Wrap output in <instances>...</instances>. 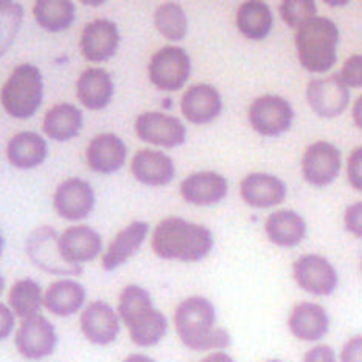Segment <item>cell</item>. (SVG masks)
Segmentation results:
<instances>
[{
  "instance_id": "obj_1",
  "label": "cell",
  "mask_w": 362,
  "mask_h": 362,
  "mask_svg": "<svg viewBox=\"0 0 362 362\" xmlns=\"http://www.w3.org/2000/svg\"><path fill=\"white\" fill-rule=\"evenodd\" d=\"M176 333L188 350L223 351L230 345V334L216 327V310L209 298L187 297L175 311Z\"/></svg>"
},
{
  "instance_id": "obj_2",
  "label": "cell",
  "mask_w": 362,
  "mask_h": 362,
  "mask_svg": "<svg viewBox=\"0 0 362 362\" xmlns=\"http://www.w3.org/2000/svg\"><path fill=\"white\" fill-rule=\"evenodd\" d=\"M214 244V233L207 227L175 216L162 219L151 240L157 257L182 263L201 262L210 254Z\"/></svg>"
},
{
  "instance_id": "obj_3",
  "label": "cell",
  "mask_w": 362,
  "mask_h": 362,
  "mask_svg": "<svg viewBox=\"0 0 362 362\" xmlns=\"http://www.w3.org/2000/svg\"><path fill=\"white\" fill-rule=\"evenodd\" d=\"M337 44L339 28L327 18H313L297 28V57L308 72H328L336 64Z\"/></svg>"
},
{
  "instance_id": "obj_4",
  "label": "cell",
  "mask_w": 362,
  "mask_h": 362,
  "mask_svg": "<svg viewBox=\"0 0 362 362\" xmlns=\"http://www.w3.org/2000/svg\"><path fill=\"white\" fill-rule=\"evenodd\" d=\"M42 75L33 64H21L13 70L0 93V103L14 119H30L42 103Z\"/></svg>"
},
{
  "instance_id": "obj_5",
  "label": "cell",
  "mask_w": 362,
  "mask_h": 362,
  "mask_svg": "<svg viewBox=\"0 0 362 362\" xmlns=\"http://www.w3.org/2000/svg\"><path fill=\"white\" fill-rule=\"evenodd\" d=\"M59 235L49 226H42L30 233L25 243L28 258L39 269L62 277H75L83 272V267L69 264L59 252Z\"/></svg>"
},
{
  "instance_id": "obj_6",
  "label": "cell",
  "mask_w": 362,
  "mask_h": 362,
  "mask_svg": "<svg viewBox=\"0 0 362 362\" xmlns=\"http://www.w3.org/2000/svg\"><path fill=\"white\" fill-rule=\"evenodd\" d=\"M192 74V61L180 47H163L149 61L148 76L157 89L175 92L187 83Z\"/></svg>"
},
{
  "instance_id": "obj_7",
  "label": "cell",
  "mask_w": 362,
  "mask_h": 362,
  "mask_svg": "<svg viewBox=\"0 0 362 362\" xmlns=\"http://www.w3.org/2000/svg\"><path fill=\"white\" fill-rule=\"evenodd\" d=\"M14 345L27 361H42L52 356L58 347V333L52 322L41 316L22 320L16 329Z\"/></svg>"
},
{
  "instance_id": "obj_8",
  "label": "cell",
  "mask_w": 362,
  "mask_h": 362,
  "mask_svg": "<svg viewBox=\"0 0 362 362\" xmlns=\"http://www.w3.org/2000/svg\"><path fill=\"white\" fill-rule=\"evenodd\" d=\"M293 275L297 285L313 296H332L339 286L336 267L325 257L306 254L293 264Z\"/></svg>"
},
{
  "instance_id": "obj_9",
  "label": "cell",
  "mask_w": 362,
  "mask_h": 362,
  "mask_svg": "<svg viewBox=\"0 0 362 362\" xmlns=\"http://www.w3.org/2000/svg\"><path fill=\"white\" fill-rule=\"evenodd\" d=\"M294 120V111L289 101L277 95L258 97L249 107V123L258 134L275 137L286 132Z\"/></svg>"
},
{
  "instance_id": "obj_10",
  "label": "cell",
  "mask_w": 362,
  "mask_h": 362,
  "mask_svg": "<svg viewBox=\"0 0 362 362\" xmlns=\"http://www.w3.org/2000/svg\"><path fill=\"white\" fill-rule=\"evenodd\" d=\"M120 316L114 306L103 300H93L81 311L80 328L90 344L106 347L120 334Z\"/></svg>"
},
{
  "instance_id": "obj_11",
  "label": "cell",
  "mask_w": 362,
  "mask_h": 362,
  "mask_svg": "<svg viewBox=\"0 0 362 362\" xmlns=\"http://www.w3.org/2000/svg\"><path fill=\"white\" fill-rule=\"evenodd\" d=\"M341 151L328 141L310 145L302 157V173L308 184L327 187L341 171Z\"/></svg>"
},
{
  "instance_id": "obj_12",
  "label": "cell",
  "mask_w": 362,
  "mask_h": 362,
  "mask_svg": "<svg viewBox=\"0 0 362 362\" xmlns=\"http://www.w3.org/2000/svg\"><path fill=\"white\" fill-rule=\"evenodd\" d=\"M136 132L146 144L175 148L182 145L187 139V128L176 117L162 112L140 114L136 120Z\"/></svg>"
},
{
  "instance_id": "obj_13",
  "label": "cell",
  "mask_w": 362,
  "mask_h": 362,
  "mask_svg": "<svg viewBox=\"0 0 362 362\" xmlns=\"http://www.w3.org/2000/svg\"><path fill=\"white\" fill-rule=\"evenodd\" d=\"M95 204V194L89 182L72 177L59 184L53 196V206L58 215L69 221L88 218Z\"/></svg>"
},
{
  "instance_id": "obj_14",
  "label": "cell",
  "mask_w": 362,
  "mask_h": 362,
  "mask_svg": "<svg viewBox=\"0 0 362 362\" xmlns=\"http://www.w3.org/2000/svg\"><path fill=\"white\" fill-rule=\"evenodd\" d=\"M306 98L317 115L333 119L347 109L350 103V90L337 75H334L310 81L308 89H306Z\"/></svg>"
},
{
  "instance_id": "obj_15",
  "label": "cell",
  "mask_w": 362,
  "mask_h": 362,
  "mask_svg": "<svg viewBox=\"0 0 362 362\" xmlns=\"http://www.w3.org/2000/svg\"><path fill=\"white\" fill-rule=\"evenodd\" d=\"M58 243L62 258L76 267L93 262L103 250L100 233L89 226L69 227L59 235Z\"/></svg>"
},
{
  "instance_id": "obj_16",
  "label": "cell",
  "mask_w": 362,
  "mask_h": 362,
  "mask_svg": "<svg viewBox=\"0 0 362 362\" xmlns=\"http://www.w3.org/2000/svg\"><path fill=\"white\" fill-rule=\"evenodd\" d=\"M120 35L115 22L109 19H97L84 27L80 47L88 61L100 62L111 59L119 49Z\"/></svg>"
},
{
  "instance_id": "obj_17",
  "label": "cell",
  "mask_w": 362,
  "mask_h": 362,
  "mask_svg": "<svg viewBox=\"0 0 362 362\" xmlns=\"http://www.w3.org/2000/svg\"><path fill=\"white\" fill-rule=\"evenodd\" d=\"M286 184L281 179L266 173H252L241 180L240 194L250 207L269 209L285 201Z\"/></svg>"
},
{
  "instance_id": "obj_18",
  "label": "cell",
  "mask_w": 362,
  "mask_h": 362,
  "mask_svg": "<svg viewBox=\"0 0 362 362\" xmlns=\"http://www.w3.org/2000/svg\"><path fill=\"white\" fill-rule=\"evenodd\" d=\"M288 328L298 341L316 342L327 336L329 329V316L322 305L302 302L291 311Z\"/></svg>"
},
{
  "instance_id": "obj_19",
  "label": "cell",
  "mask_w": 362,
  "mask_h": 362,
  "mask_svg": "<svg viewBox=\"0 0 362 362\" xmlns=\"http://www.w3.org/2000/svg\"><path fill=\"white\" fill-rule=\"evenodd\" d=\"M227 192V179L215 171L193 173L180 184V196L193 206H214L226 198Z\"/></svg>"
},
{
  "instance_id": "obj_20",
  "label": "cell",
  "mask_w": 362,
  "mask_h": 362,
  "mask_svg": "<svg viewBox=\"0 0 362 362\" xmlns=\"http://www.w3.org/2000/svg\"><path fill=\"white\" fill-rule=\"evenodd\" d=\"M148 232L149 224L145 221H134L129 226H126L109 243L103 257H101V267L107 272L119 269L120 266L137 254Z\"/></svg>"
},
{
  "instance_id": "obj_21",
  "label": "cell",
  "mask_w": 362,
  "mask_h": 362,
  "mask_svg": "<svg viewBox=\"0 0 362 362\" xmlns=\"http://www.w3.org/2000/svg\"><path fill=\"white\" fill-rule=\"evenodd\" d=\"M126 156H128V148L114 134H98L86 149V160L89 168L100 175H111L119 171L126 162Z\"/></svg>"
},
{
  "instance_id": "obj_22",
  "label": "cell",
  "mask_w": 362,
  "mask_h": 362,
  "mask_svg": "<svg viewBox=\"0 0 362 362\" xmlns=\"http://www.w3.org/2000/svg\"><path fill=\"white\" fill-rule=\"evenodd\" d=\"M180 109L188 122L194 124H207L221 114L223 100L214 86L194 84L184 93Z\"/></svg>"
},
{
  "instance_id": "obj_23",
  "label": "cell",
  "mask_w": 362,
  "mask_h": 362,
  "mask_svg": "<svg viewBox=\"0 0 362 362\" xmlns=\"http://www.w3.org/2000/svg\"><path fill=\"white\" fill-rule=\"evenodd\" d=\"M123 324L128 327L131 341L141 349H149L160 344L168 333V320L160 310L154 308V305L140 310Z\"/></svg>"
},
{
  "instance_id": "obj_24",
  "label": "cell",
  "mask_w": 362,
  "mask_h": 362,
  "mask_svg": "<svg viewBox=\"0 0 362 362\" xmlns=\"http://www.w3.org/2000/svg\"><path fill=\"white\" fill-rule=\"evenodd\" d=\"M131 171L140 184L160 187L170 184L175 177V163L165 153L141 149L134 156Z\"/></svg>"
},
{
  "instance_id": "obj_25",
  "label": "cell",
  "mask_w": 362,
  "mask_h": 362,
  "mask_svg": "<svg viewBox=\"0 0 362 362\" xmlns=\"http://www.w3.org/2000/svg\"><path fill=\"white\" fill-rule=\"evenodd\" d=\"M86 289L72 279H62L52 283L44 293V306L58 317L74 316L83 310L86 303Z\"/></svg>"
},
{
  "instance_id": "obj_26",
  "label": "cell",
  "mask_w": 362,
  "mask_h": 362,
  "mask_svg": "<svg viewBox=\"0 0 362 362\" xmlns=\"http://www.w3.org/2000/svg\"><path fill=\"white\" fill-rule=\"evenodd\" d=\"M76 95L81 103L92 111L105 109L114 97L111 75L98 67L84 70L76 81Z\"/></svg>"
},
{
  "instance_id": "obj_27",
  "label": "cell",
  "mask_w": 362,
  "mask_h": 362,
  "mask_svg": "<svg viewBox=\"0 0 362 362\" xmlns=\"http://www.w3.org/2000/svg\"><path fill=\"white\" fill-rule=\"evenodd\" d=\"M264 232L275 246L296 247L305 238L306 223L293 210H277L267 216Z\"/></svg>"
},
{
  "instance_id": "obj_28",
  "label": "cell",
  "mask_w": 362,
  "mask_h": 362,
  "mask_svg": "<svg viewBox=\"0 0 362 362\" xmlns=\"http://www.w3.org/2000/svg\"><path fill=\"white\" fill-rule=\"evenodd\" d=\"M8 160L16 168L30 170L41 165L47 157L45 140L36 132L16 134L6 148Z\"/></svg>"
},
{
  "instance_id": "obj_29",
  "label": "cell",
  "mask_w": 362,
  "mask_h": 362,
  "mask_svg": "<svg viewBox=\"0 0 362 362\" xmlns=\"http://www.w3.org/2000/svg\"><path fill=\"white\" fill-rule=\"evenodd\" d=\"M83 126V112L74 105L61 103L49 109L44 117V132L57 141L76 137Z\"/></svg>"
},
{
  "instance_id": "obj_30",
  "label": "cell",
  "mask_w": 362,
  "mask_h": 362,
  "mask_svg": "<svg viewBox=\"0 0 362 362\" xmlns=\"http://www.w3.org/2000/svg\"><path fill=\"white\" fill-rule=\"evenodd\" d=\"M272 11L269 6L258 0L244 2L237 11V28L240 33L252 39V41H262L272 30Z\"/></svg>"
},
{
  "instance_id": "obj_31",
  "label": "cell",
  "mask_w": 362,
  "mask_h": 362,
  "mask_svg": "<svg viewBox=\"0 0 362 362\" xmlns=\"http://www.w3.org/2000/svg\"><path fill=\"white\" fill-rule=\"evenodd\" d=\"M10 308L22 320L39 316L44 306V291L37 281L21 279L14 283L8 296Z\"/></svg>"
},
{
  "instance_id": "obj_32",
  "label": "cell",
  "mask_w": 362,
  "mask_h": 362,
  "mask_svg": "<svg viewBox=\"0 0 362 362\" xmlns=\"http://www.w3.org/2000/svg\"><path fill=\"white\" fill-rule=\"evenodd\" d=\"M36 22L49 31H62L75 21V5L69 0H37L33 8Z\"/></svg>"
},
{
  "instance_id": "obj_33",
  "label": "cell",
  "mask_w": 362,
  "mask_h": 362,
  "mask_svg": "<svg viewBox=\"0 0 362 362\" xmlns=\"http://www.w3.org/2000/svg\"><path fill=\"white\" fill-rule=\"evenodd\" d=\"M154 25L170 41H180L187 35L188 19L179 5L163 4L154 13Z\"/></svg>"
},
{
  "instance_id": "obj_34",
  "label": "cell",
  "mask_w": 362,
  "mask_h": 362,
  "mask_svg": "<svg viewBox=\"0 0 362 362\" xmlns=\"http://www.w3.org/2000/svg\"><path fill=\"white\" fill-rule=\"evenodd\" d=\"M23 11L19 4L10 0H0V57L10 49L14 37L18 36Z\"/></svg>"
},
{
  "instance_id": "obj_35",
  "label": "cell",
  "mask_w": 362,
  "mask_h": 362,
  "mask_svg": "<svg viewBox=\"0 0 362 362\" xmlns=\"http://www.w3.org/2000/svg\"><path fill=\"white\" fill-rule=\"evenodd\" d=\"M317 6L313 0H285L280 5V14L291 28L302 27L306 21L316 18Z\"/></svg>"
},
{
  "instance_id": "obj_36",
  "label": "cell",
  "mask_w": 362,
  "mask_h": 362,
  "mask_svg": "<svg viewBox=\"0 0 362 362\" xmlns=\"http://www.w3.org/2000/svg\"><path fill=\"white\" fill-rule=\"evenodd\" d=\"M337 78L347 86V88L359 89L362 88V54H353L344 62Z\"/></svg>"
},
{
  "instance_id": "obj_37",
  "label": "cell",
  "mask_w": 362,
  "mask_h": 362,
  "mask_svg": "<svg viewBox=\"0 0 362 362\" xmlns=\"http://www.w3.org/2000/svg\"><path fill=\"white\" fill-rule=\"evenodd\" d=\"M347 176L351 187L362 192V146L353 149L347 163Z\"/></svg>"
},
{
  "instance_id": "obj_38",
  "label": "cell",
  "mask_w": 362,
  "mask_h": 362,
  "mask_svg": "<svg viewBox=\"0 0 362 362\" xmlns=\"http://www.w3.org/2000/svg\"><path fill=\"white\" fill-rule=\"evenodd\" d=\"M344 223L351 235H355L356 238H362V202L351 204L347 207L344 215Z\"/></svg>"
},
{
  "instance_id": "obj_39",
  "label": "cell",
  "mask_w": 362,
  "mask_h": 362,
  "mask_svg": "<svg viewBox=\"0 0 362 362\" xmlns=\"http://www.w3.org/2000/svg\"><path fill=\"white\" fill-rule=\"evenodd\" d=\"M339 359L341 362H362V336H355L345 342Z\"/></svg>"
},
{
  "instance_id": "obj_40",
  "label": "cell",
  "mask_w": 362,
  "mask_h": 362,
  "mask_svg": "<svg viewBox=\"0 0 362 362\" xmlns=\"http://www.w3.org/2000/svg\"><path fill=\"white\" fill-rule=\"evenodd\" d=\"M303 362H337V356L329 345H316L305 353Z\"/></svg>"
},
{
  "instance_id": "obj_41",
  "label": "cell",
  "mask_w": 362,
  "mask_h": 362,
  "mask_svg": "<svg viewBox=\"0 0 362 362\" xmlns=\"http://www.w3.org/2000/svg\"><path fill=\"white\" fill-rule=\"evenodd\" d=\"M16 316L10 306L0 303V341H5L14 332Z\"/></svg>"
},
{
  "instance_id": "obj_42",
  "label": "cell",
  "mask_w": 362,
  "mask_h": 362,
  "mask_svg": "<svg viewBox=\"0 0 362 362\" xmlns=\"http://www.w3.org/2000/svg\"><path fill=\"white\" fill-rule=\"evenodd\" d=\"M198 362H235V359L230 355H227L226 351H214Z\"/></svg>"
},
{
  "instance_id": "obj_43",
  "label": "cell",
  "mask_w": 362,
  "mask_h": 362,
  "mask_svg": "<svg viewBox=\"0 0 362 362\" xmlns=\"http://www.w3.org/2000/svg\"><path fill=\"white\" fill-rule=\"evenodd\" d=\"M353 122L362 131V95L356 100L355 106H353Z\"/></svg>"
},
{
  "instance_id": "obj_44",
  "label": "cell",
  "mask_w": 362,
  "mask_h": 362,
  "mask_svg": "<svg viewBox=\"0 0 362 362\" xmlns=\"http://www.w3.org/2000/svg\"><path fill=\"white\" fill-rule=\"evenodd\" d=\"M122 362H156V361L148 355H141V353H132V355L126 356Z\"/></svg>"
},
{
  "instance_id": "obj_45",
  "label": "cell",
  "mask_w": 362,
  "mask_h": 362,
  "mask_svg": "<svg viewBox=\"0 0 362 362\" xmlns=\"http://www.w3.org/2000/svg\"><path fill=\"white\" fill-rule=\"evenodd\" d=\"M4 288H5V280L2 275H0V296H2V293H4Z\"/></svg>"
},
{
  "instance_id": "obj_46",
  "label": "cell",
  "mask_w": 362,
  "mask_h": 362,
  "mask_svg": "<svg viewBox=\"0 0 362 362\" xmlns=\"http://www.w3.org/2000/svg\"><path fill=\"white\" fill-rule=\"evenodd\" d=\"M2 250H4V238H2V233H0V255H2Z\"/></svg>"
},
{
  "instance_id": "obj_47",
  "label": "cell",
  "mask_w": 362,
  "mask_h": 362,
  "mask_svg": "<svg viewBox=\"0 0 362 362\" xmlns=\"http://www.w3.org/2000/svg\"><path fill=\"white\" fill-rule=\"evenodd\" d=\"M86 5H103V2H84Z\"/></svg>"
},
{
  "instance_id": "obj_48",
  "label": "cell",
  "mask_w": 362,
  "mask_h": 362,
  "mask_svg": "<svg viewBox=\"0 0 362 362\" xmlns=\"http://www.w3.org/2000/svg\"><path fill=\"white\" fill-rule=\"evenodd\" d=\"M266 362H283V361H280V359H269V361H266Z\"/></svg>"
},
{
  "instance_id": "obj_49",
  "label": "cell",
  "mask_w": 362,
  "mask_h": 362,
  "mask_svg": "<svg viewBox=\"0 0 362 362\" xmlns=\"http://www.w3.org/2000/svg\"><path fill=\"white\" fill-rule=\"evenodd\" d=\"M361 269H362V258H361Z\"/></svg>"
}]
</instances>
